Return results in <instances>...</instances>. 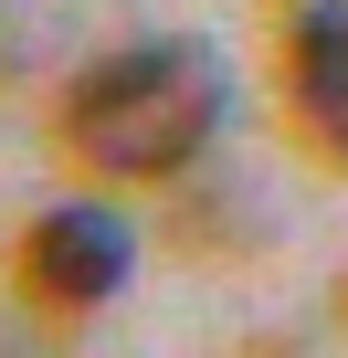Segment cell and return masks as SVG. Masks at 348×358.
<instances>
[{"label":"cell","instance_id":"cell-2","mask_svg":"<svg viewBox=\"0 0 348 358\" xmlns=\"http://www.w3.org/2000/svg\"><path fill=\"white\" fill-rule=\"evenodd\" d=\"M127 274H137V232H127V211H106V201H53V211L22 232V285H32V306H53V316L116 306Z\"/></svg>","mask_w":348,"mask_h":358},{"label":"cell","instance_id":"cell-3","mask_svg":"<svg viewBox=\"0 0 348 358\" xmlns=\"http://www.w3.org/2000/svg\"><path fill=\"white\" fill-rule=\"evenodd\" d=\"M285 95H295V127L348 169V0H295V32H285Z\"/></svg>","mask_w":348,"mask_h":358},{"label":"cell","instance_id":"cell-1","mask_svg":"<svg viewBox=\"0 0 348 358\" xmlns=\"http://www.w3.org/2000/svg\"><path fill=\"white\" fill-rule=\"evenodd\" d=\"M222 116H232V74L190 32L127 43V53H106V64H85L64 85V148L95 179H169V169H190L222 137Z\"/></svg>","mask_w":348,"mask_h":358}]
</instances>
